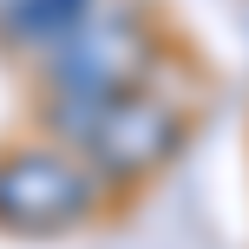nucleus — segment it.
Listing matches in <instances>:
<instances>
[{
    "label": "nucleus",
    "mask_w": 249,
    "mask_h": 249,
    "mask_svg": "<svg viewBox=\"0 0 249 249\" xmlns=\"http://www.w3.org/2000/svg\"><path fill=\"white\" fill-rule=\"evenodd\" d=\"M151 72H158V33L138 0H99L46 53V92H72V99H118Z\"/></svg>",
    "instance_id": "obj_1"
},
{
    "label": "nucleus",
    "mask_w": 249,
    "mask_h": 249,
    "mask_svg": "<svg viewBox=\"0 0 249 249\" xmlns=\"http://www.w3.org/2000/svg\"><path fill=\"white\" fill-rule=\"evenodd\" d=\"M184 138H190V112L164 86L144 79V86L92 105V124H86V138H79V158L92 164L99 184H144V177H158L164 164L184 151Z\"/></svg>",
    "instance_id": "obj_2"
},
{
    "label": "nucleus",
    "mask_w": 249,
    "mask_h": 249,
    "mask_svg": "<svg viewBox=\"0 0 249 249\" xmlns=\"http://www.w3.org/2000/svg\"><path fill=\"white\" fill-rule=\"evenodd\" d=\"M99 203V177L66 144H13L0 151V230L13 236H59L79 230Z\"/></svg>",
    "instance_id": "obj_3"
},
{
    "label": "nucleus",
    "mask_w": 249,
    "mask_h": 249,
    "mask_svg": "<svg viewBox=\"0 0 249 249\" xmlns=\"http://www.w3.org/2000/svg\"><path fill=\"white\" fill-rule=\"evenodd\" d=\"M92 7H99V0H7V13H0V39H7L13 53L46 59V53L59 46Z\"/></svg>",
    "instance_id": "obj_4"
}]
</instances>
